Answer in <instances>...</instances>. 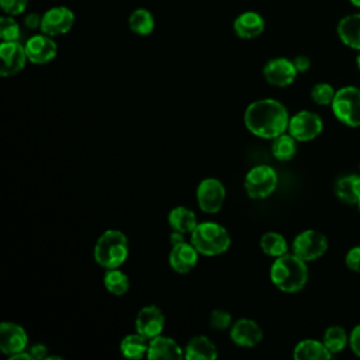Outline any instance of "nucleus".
I'll use <instances>...</instances> for the list:
<instances>
[{
  "mask_svg": "<svg viewBox=\"0 0 360 360\" xmlns=\"http://www.w3.org/2000/svg\"><path fill=\"white\" fill-rule=\"evenodd\" d=\"M336 90L329 83H316L311 90V98L318 105H330L335 98Z\"/></svg>",
  "mask_w": 360,
  "mask_h": 360,
  "instance_id": "obj_32",
  "label": "nucleus"
},
{
  "mask_svg": "<svg viewBox=\"0 0 360 360\" xmlns=\"http://www.w3.org/2000/svg\"><path fill=\"white\" fill-rule=\"evenodd\" d=\"M198 255L200 252L191 242L183 240L172 246L169 253V264L173 271L179 274H187L197 266Z\"/></svg>",
  "mask_w": 360,
  "mask_h": 360,
  "instance_id": "obj_17",
  "label": "nucleus"
},
{
  "mask_svg": "<svg viewBox=\"0 0 360 360\" xmlns=\"http://www.w3.org/2000/svg\"><path fill=\"white\" fill-rule=\"evenodd\" d=\"M291 248L294 255L308 263L325 255V252L328 250V239L319 231L305 229L294 238Z\"/></svg>",
  "mask_w": 360,
  "mask_h": 360,
  "instance_id": "obj_7",
  "label": "nucleus"
},
{
  "mask_svg": "<svg viewBox=\"0 0 360 360\" xmlns=\"http://www.w3.org/2000/svg\"><path fill=\"white\" fill-rule=\"evenodd\" d=\"M41 21H42V15H39L38 13H30L24 17V25L28 30H38L41 28Z\"/></svg>",
  "mask_w": 360,
  "mask_h": 360,
  "instance_id": "obj_37",
  "label": "nucleus"
},
{
  "mask_svg": "<svg viewBox=\"0 0 360 360\" xmlns=\"http://www.w3.org/2000/svg\"><path fill=\"white\" fill-rule=\"evenodd\" d=\"M28 335L25 329L15 322H1L0 323V350L8 357L27 350Z\"/></svg>",
  "mask_w": 360,
  "mask_h": 360,
  "instance_id": "obj_14",
  "label": "nucleus"
},
{
  "mask_svg": "<svg viewBox=\"0 0 360 360\" xmlns=\"http://www.w3.org/2000/svg\"><path fill=\"white\" fill-rule=\"evenodd\" d=\"M259 245H260V249L263 250V253H266L267 256H271V257H278L288 252V243H287L285 238L281 233L274 232V231H269V232L263 233Z\"/></svg>",
  "mask_w": 360,
  "mask_h": 360,
  "instance_id": "obj_27",
  "label": "nucleus"
},
{
  "mask_svg": "<svg viewBox=\"0 0 360 360\" xmlns=\"http://www.w3.org/2000/svg\"><path fill=\"white\" fill-rule=\"evenodd\" d=\"M10 360H35V359L32 357V354L28 350H24V352H18V353L10 356Z\"/></svg>",
  "mask_w": 360,
  "mask_h": 360,
  "instance_id": "obj_40",
  "label": "nucleus"
},
{
  "mask_svg": "<svg viewBox=\"0 0 360 360\" xmlns=\"http://www.w3.org/2000/svg\"><path fill=\"white\" fill-rule=\"evenodd\" d=\"M345 263L352 271L360 273V245L353 246L347 250L345 256Z\"/></svg>",
  "mask_w": 360,
  "mask_h": 360,
  "instance_id": "obj_35",
  "label": "nucleus"
},
{
  "mask_svg": "<svg viewBox=\"0 0 360 360\" xmlns=\"http://www.w3.org/2000/svg\"><path fill=\"white\" fill-rule=\"evenodd\" d=\"M292 63L298 73H304L311 68V59L307 55H298L292 59Z\"/></svg>",
  "mask_w": 360,
  "mask_h": 360,
  "instance_id": "obj_38",
  "label": "nucleus"
},
{
  "mask_svg": "<svg viewBox=\"0 0 360 360\" xmlns=\"http://www.w3.org/2000/svg\"><path fill=\"white\" fill-rule=\"evenodd\" d=\"M229 338L240 347H255L262 342L263 330L253 319L240 318L229 328Z\"/></svg>",
  "mask_w": 360,
  "mask_h": 360,
  "instance_id": "obj_16",
  "label": "nucleus"
},
{
  "mask_svg": "<svg viewBox=\"0 0 360 360\" xmlns=\"http://www.w3.org/2000/svg\"><path fill=\"white\" fill-rule=\"evenodd\" d=\"M298 72L292 60L287 58H273L266 62L263 76L266 82L276 87H287L294 83Z\"/></svg>",
  "mask_w": 360,
  "mask_h": 360,
  "instance_id": "obj_13",
  "label": "nucleus"
},
{
  "mask_svg": "<svg viewBox=\"0 0 360 360\" xmlns=\"http://www.w3.org/2000/svg\"><path fill=\"white\" fill-rule=\"evenodd\" d=\"M356 65H357V68H359V70H360V51H359V53H357V56H356Z\"/></svg>",
  "mask_w": 360,
  "mask_h": 360,
  "instance_id": "obj_42",
  "label": "nucleus"
},
{
  "mask_svg": "<svg viewBox=\"0 0 360 360\" xmlns=\"http://www.w3.org/2000/svg\"><path fill=\"white\" fill-rule=\"evenodd\" d=\"M190 242L204 256H218L231 246L229 232L218 222H198L190 236Z\"/></svg>",
  "mask_w": 360,
  "mask_h": 360,
  "instance_id": "obj_4",
  "label": "nucleus"
},
{
  "mask_svg": "<svg viewBox=\"0 0 360 360\" xmlns=\"http://www.w3.org/2000/svg\"><path fill=\"white\" fill-rule=\"evenodd\" d=\"M270 280L283 292H298L308 281L307 262L292 252H287L271 263Z\"/></svg>",
  "mask_w": 360,
  "mask_h": 360,
  "instance_id": "obj_2",
  "label": "nucleus"
},
{
  "mask_svg": "<svg viewBox=\"0 0 360 360\" xmlns=\"http://www.w3.org/2000/svg\"><path fill=\"white\" fill-rule=\"evenodd\" d=\"M167 221H169L172 231L181 232L184 235L191 233L194 231V228L198 225L195 214L183 205L172 208L167 215Z\"/></svg>",
  "mask_w": 360,
  "mask_h": 360,
  "instance_id": "obj_24",
  "label": "nucleus"
},
{
  "mask_svg": "<svg viewBox=\"0 0 360 360\" xmlns=\"http://www.w3.org/2000/svg\"><path fill=\"white\" fill-rule=\"evenodd\" d=\"M104 281V287L105 290L117 297L124 295L128 288H129V278L128 276L120 270V267L117 269H107L103 277Z\"/></svg>",
  "mask_w": 360,
  "mask_h": 360,
  "instance_id": "obj_28",
  "label": "nucleus"
},
{
  "mask_svg": "<svg viewBox=\"0 0 360 360\" xmlns=\"http://www.w3.org/2000/svg\"><path fill=\"white\" fill-rule=\"evenodd\" d=\"M233 32L242 39H253L264 31L266 22L256 11H243L233 20Z\"/></svg>",
  "mask_w": 360,
  "mask_h": 360,
  "instance_id": "obj_19",
  "label": "nucleus"
},
{
  "mask_svg": "<svg viewBox=\"0 0 360 360\" xmlns=\"http://www.w3.org/2000/svg\"><path fill=\"white\" fill-rule=\"evenodd\" d=\"M356 207H357V210H359V211H360V200H359V202H357V204H356Z\"/></svg>",
  "mask_w": 360,
  "mask_h": 360,
  "instance_id": "obj_44",
  "label": "nucleus"
},
{
  "mask_svg": "<svg viewBox=\"0 0 360 360\" xmlns=\"http://www.w3.org/2000/svg\"><path fill=\"white\" fill-rule=\"evenodd\" d=\"M292 357L295 360H328L332 357V353L326 349L323 342L304 339L295 345Z\"/></svg>",
  "mask_w": 360,
  "mask_h": 360,
  "instance_id": "obj_22",
  "label": "nucleus"
},
{
  "mask_svg": "<svg viewBox=\"0 0 360 360\" xmlns=\"http://www.w3.org/2000/svg\"><path fill=\"white\" fill-rule=\"evenodd\" d=\"M323 129L322 118L309 110H301L290 117L288 134L298 142H308L315 139Z\"/></svg>",
  "mask_w": 360,
  "mask_h": 360,
  "instance_id": "obj_9",
  "label": "nucleus"
},
{
  "mask_svg": "<svg viewBox=\"0 0 360 360\" xmlns=\"http://www.w3.org/2000/svg\"><path fill=\"white\" fill-rule=\"evenodd\" d=\"M353 6H356V7H359L360 8V0H349Z\"/></svg>",
  "mask_w": 360,
  "mask_h": 360,
  "instance_id": "obj_43",
  "label": "nucleus"
},
{
  "mask_svg": "<svg viewBox=\"0 0 360 360\" xmlns=\"http://www.w3.org/2000/svg\"><path fill=\"white\" fill-rule=\"evenodd\" d=\"M271 153L277 160L281 162L292 159L297 153V139L287 132L276 136L271 143Z\"/></svg>",
  "mask_w": 360,
  "mask_h": 360,
  "instance_id": "obj_29",
  "label": "nucleus"
},
{
  "mask_svg": "<svg viewBox=\"0 0 360 360\" xmlns=\"http://www.w3.org/2000/svg\"><path fill=\"white\" fill-rule=\"evenodd\" d=\"M146 357L150 360H180L184 357V349L174 339L158 335L149 340Z\"/></svg>",
  "mask_w": 360,
  "mask_h": 360,
  "instance_id": "obj_18",
  "label": "nucleus"
},
{
  "mask_svg": "<svg viewBox=\"0 0 360 360\" xmlns=\"http://www.w3.org/2000/svg\"><path fill=\"white\" fill-rule=\"evenodd\" d=\"M359 167H360V165H359Z\"/></svg>",
  "mask_w": 360,
  "mask_h": 360,
  "instance_id": "obj_45",
  "label": "nucleus"
},
{
  "mask_svg": "<svg viewBox=\"0 0 360 360\" xmlns=\"http://www.w3.org/2000/svg\"><path fill=\"white\" fill-rule=\"evenodd\" d=\"M75 24V14L70 8L65 6H55L48 8L42 14L41 32L49 37H59L72 30Z\"/></svg>",
  "mask_w": 360,
  "mask_h": 360,
  "instance_id": "obj_10",
  "label": "nucleus"
},
{
  "mask_svg": "<svg viewBox=\"0 0 360 360\" xmlns=\"http://www.w3.org/2000/svg\"><path fill=\"white\" fill-rule=\"evenodd\" d=\"M335 194L340 201L356 205L360 200V176L346 174L338 179L335 184Z\"/></svg>",
  "mask_w": 360,
  "mask_h": 360,
  "instance_id": "obj_23",
  "label": "nucleus"
},
{
  "mask_svg": "<svg viewBox=\"0 0 360 360\" xmlns=\"http://www.w3.org/2000/svg\"><path fill=\"white\" fill-rule=\"evenodd\" d=\"M323 345L326 346V349L333 354H338L340 352L345 350L346 345L349 343V336L346 333V330L339 326V325H332L329 326L325 333H323V339H322Z\"/></svg>",
  "mask_w": 360,
  "mask_h": 360,
  "instance_id": "obj_30",
  "label": "nucleus"
},
{
  "mask_svg": "<svg viewBox=\"0 0 360 360\" xmlns=\"http://www.w3.org/2000/svg\"><path fill=\"white\" fill-rule=\"evenodd\" d=\"M148 347L149 340L136 330L134 333L125 335L120 342V352L127 359H142L146 356Z\"/></svg>",
  "mask_w": 360,
  "mask_h": 360,
  "instance_id": "obj_25",
  "label": "nucleus"
},
{
  "mask_svg": "<svg viewBox=\"0 0 360 360\" xmlns=\"http://www.w3.org/2000/svg\"><path fill=\"white\" fill-rule=\"evenodd\" d=\"M336 32L346 46L360 51V13H353L340 18Z\"/></svg>",
  "mask_w": 360,
  "mask_h": 360,
  "instance_id": "obj_20",
  "label": "nucleus"
},
{
  "mask_svg": "<svg viewBox=\"0 0 360 360\" xmlns=\"http://www.w3.org/2000/svg\"><path fill=\"white\" fill-rule=\"evenodd\" d=\"M128 257V239L118 229L104 231L94 245V260L103 269H117Z\"/></svg>",
  "mask_w": 360,
  "mask_h": 360,
  "instance_id": "obj_3",
  "label": "nucleus"
},
{
  "mask_svg": "<svg viewBox=\"0 0 360 360\" xmlns=\"http://www.w3.org/2000/svg\"><path fill=\"white\" fill-rule=\"evenodd\" d=\"M0 37L1 41H18L21 37L20 24L13 15H3L0 18Z\"/></svg>",
  "mask_w": 360,
  "mask_h": 360,
  "instance_id": "obj_31",
  "label": "nucleus"
},
{
  "mask_svg": "<svg viewBox=\"0 0 360 360\" xmlns=\"http://www.w3.org/2000/svg\"><path fill=\"white\" fill-rule=\"evenodd\" d=\"M24 46L28 56V62L34 65H45L55 59V56L58 55V45L53 37H49L44 32L30 37L25 41Z\"/></svg>",
  "mask_w": 360,
  "mask_h": 360,
  "instance_id": "obj_12",
  "label": "nucleus"
},
{
  "mask_svg": "<svg viewBox=\"0 0 360 360\" xmlns=\"http://www.w3.org/2000/svg\"><path fill=\"white\" fill-rule=\"evenodd\" d=\"M243 122L248 131L255 136L274 139L287 132L290 115L281 101L276 98H260L246 107Z\"/></svg>",
  "mask_w": 360,
  "mask_h": 360,
  "instance_id": "obj_1",
  "label": "nucleus"
},
{
  "mask_svg": "<svg viewBox=\"0 0 360 360\" xmlns=\"http://www.w3.org/2000/svg\"><path fill=\"white\" fill-rule=\"evenodd\" d=\"M129 30L141 37L150 35L155 30V18L146 8H135L128 18Z\"/></svg>",
  "mask_w": 360,
  "mask_h": 360,
  "instance_id": "obj_26",
  "label": "nucleus"
},
{
  "mask_svg": "<svg viewBox=\"0 0 360 360\" xmlns=\"http://www.w3.org/2000/svg\"><path fill=\"white\" fill-rule=\"evenodd\" d=\"M278 177L276 170L269 165L253 166L245 176L243 187L246 194L253 200H263L271 195L277 187Z\"/></svg>",
  "mask_w": 360,
  "mask_h": 360,
  "instance_id": "obj_6",
  "label": "nucleus"
},
{
  "mask_svg": "<svg viewBox=\"0 0 360 360\" xmlns=\"http://www.w3.org/2000/svg\"><path fill=\"white\" fill-rule=\"evenodd\" d=\"M165 326V315L156 305L142 307L135 318V330L145 336L148 340L162 335Z\"/></svg>",
  "mask_w": 360,
  "mask_h": 360,
  "instance_id": "obj_15",
  "label": "nucleus"
},
{
  "mask_svg": "<svg viewBox=\"0 0 360 360\" xmlns=\"http://www.w3.org/2000/svg\"><path fill=\"white\" fill-rule=\"evenodd\" d=\"M28 0H0V7L7 15H20L25 11Z\"/></svg>",
  "mask_w": 360,
  "mask_h": 360,
  "instance_id": "obj_34",
  "label": "nucleus"
},
{
  "mask_svg": "<svg viewBox=\"0 0 360 360\" xmlns=\"http://www.w3.org/2000/svg\"><path fill=\"white\" fill-rule=\"evenodd\" d=\"M0 58H1L0 75L3 77L17 75L25 68L28 62L25 46L18 41H1Z\"/></svg>",
  "mask_w": 360,
  "mask_h": 360,
  "instance_id": "obj_11",
  "label": "nucleus"
},
{
  "mask_svg": "<svg viewBox=\"0 0 360 360\" xmlns=\"http://www.w3.org/2000/svg\"><path fill=\"white\" fill-rule=\"evenodd\" d=\"M27 350L32 354V357L35 360H42V359H46V356H48V347L44 343H34Z\"/></svg>",
  "mask_w": 360,
  "mask_h": 360,
  "instance_id": "obj_39",
  "label": "nucleus"
},
{
  "mask_svg": "<svg viewBox=\"0 0 360 360\" xmlns=\"http://www.w3.org/2000/svg\"><path fill=\"white\" fill-rule=\"evenodd\" d=\"M183 240H186V239H184V233L176 232V231L172 232V235H170V243H172V246L176 245V243H180V242H183Z\"/></svg>",
  "mask_w": 360,
  "mask_h": 360,
  "instance_id": "obj_41",
  "label": "nucleus"
},
{
  "mask_svg": "<svg viewBox=\"0 0 360 360\" xmlns=\"http://www.w3.org/2000/svg\"><path fill=\"white\" fill-rule=\"evenodd\" d=\"M226 197L225 186L215 177L202 179L195 190V198L200 210L205 214H217L224 207Z\"/></svg>",
  "mask_w": 360,
  "mask_h": 360,
  "instance_id": "obj_8",
  "label": "nucleus"
},
{
  "mask_svg": "<svg viewBox=\"0 0 360 360\" xmlns=\"http://www.w3.org/2000/svg\"><path fill=\"white\" fill-rule=\"evenodd\" d=\"M217 357H218L217 346L210 338L204 335L191 338L184 347L186 360H214Z\"/></svg>",
  "mask_w": 360,
  "mask_h": 360,
  "instance_id": "obj_21",
  "label": "nucleus"
},
{
  "mask_svg": "<svg viewBox=\"0 0 360 360\" xmlns=\"http://www.w3.org/2000/svg\"><path fill=\"white\" fill-rule=\"evenodd\" d=\"M210 326L215 330H225L232 326V315L225 309H214L210 314Z\"/></svg>",
  "mask_w": 360,
  "mask_h": 360,
  "instance_id": "obj_33",
  "label": "nucleus"
},
{
  "mask_svg": "<svg viewBox=\"0 0 360 360\" xmlns=\"http://www.w3.org/2000/svg\"><path fill=\"white\" fill-rule=\"evenodd\" d=\"M349 346L352 352L360 357V323L352 329L349 335Z\"/></svg>",
  "mask_w": 360,
  "mask_h": 360,
  "instance_id": "obj_36",
  "label": "nucleus"
},
{
  "mask_svg": "<svg viewBox=\"0 0 360 360\" xmlns=\"http://www.w3.org/2000/svg\"><path fill=\"white\" fill-rule=\"evenodd\" d=\"M335 117L345 125L360 127V89L356 86H345L336 90L330 104Z\"/></svg>",
  "mask_w": 360,
  "mask_h": 360,
  "instance_id": "obj_5",
  "label": "nucleus"
}]
</instances>
